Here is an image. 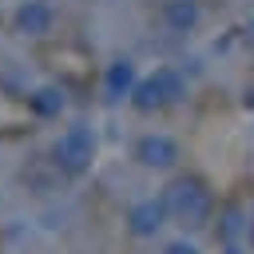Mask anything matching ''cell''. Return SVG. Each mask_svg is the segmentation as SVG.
Returning a JSON list of instances; mask_svg holds the SVG:
<instances>
[{
	"mask_svg": "<svg viewBox=\"0 0 254 254\" xmlns=\"http://www.w3.org/2000/svg\"><path fill=\"white\" fill-rule=\"evenodd\" d=\"M52 20H56V12H52L48 0H28V4L16 12V28L28 32V36H44V32H52Z\"/></svg>",
	"mask_w": 254,
	"mask_h": 254,
	"instance_id": "obj_3",
	"label": "cell"
},
{
	"mask_svg": "<svg viewBox=\"0 0 254 254\" xmlns=\"http://www.w3.org/2000/svg\"><path fill=\"white\" fill-rule=\"evenodd\" d=\"M198 0H167L163 4V24L171 28V32H190L194 24H198Z\"/></svg>",
	"mask_w": 254,
	"mask_h": 254,
	"instance_id": "obj_4",
	"label": "cell"
},
{
	"mask_svg": "<svg viewBox=\"0 0 254 254\" xmlns=\"http://www.w3.org/2000/svg\"><path fill=\"white\" fill-rule=\"evenodd\" d=\"M167 254H194V250H190V246H171Z\"/></svg>",
	"mask_w": 254,
	"mask_h": 254,
	"instance_id": "obj_8",
	"label": "cell"
},
{
	"mask_svg": "<svg viewBox=\"0 0 254 254\" xmlns=\"http://www.w3.org/2000/svg\"><path fill=\"white\" fill-rule=\"evenodd\" d=\"M131 83H135V67H131L127 60L111 64V71H107V95H123V91H135Z\"/></svg>",
	"mask_w": 254,
	"mask_h": 254,
	"instance_id": "obj_7",
	"label": "cell"
},
{
	"mask_svg": "<svg viewBox=\"0 0 254 254\" xmlns=\"http://www.w3.org/2000/svg\"><path fill=\"white\" fill-rule=\"evenodd\" d=\"M91 147H95V139H91L87 127H71V131L60 139V155H64L71 167H79L83 159H91Z\"/></svg>",
	"mask_w": 254,
	"mask_h": 254,
	"instance_id": "obj_5",
	"label": "cell"
},
{
	"mask_svg": "<svg viewBox=\"0 0 254 254\" xmlns=\"http://www.w3.org/2000/svg\"><path fill=\"white\" fill-rule=\"evenodd\" d=\"M250 242H254V222H250Z\"/></svg>",
	"mask_w": 254,
	"mask_h": 254,
	"instance_id": "obj_9",
	"label": "cell"
},
{
	"mask_svg": "<svg viewBox=\"0 0 254 254\" xmlns=\"http://www.w3.org/2000/svg\"><path fill=\"white\" fill-rule=\"evenodd\" d=\"M171 202H175V210L183 214V218H190V222H198L202 214H206V206H210V198H206V190L190 179H183V183H175V190H171Z\"/></svg>",
	"mask_w": 254,
	"mask_h": 254,
	"instance_id": "obj_2",
	"label": "cell"
},
{
	"mask_svg": "<svg viewBox=\"0 0 254 254\" xmlns=\"http://www.w3.org/2000/svg\"><path fill=\"white\" fill-rule=\"evenodd\" d=\"M139 159L151 163V167H167V163H175V143L167 135H147L139 143Z\"/></svg>",
	"mask_w": 254,
	"mask_h": 254,
	"instance_id": "obj_6",
	"label": "cell"
},
{
	"mask_svg": "<svg viewBox=\"0 0 254 254\" xmlns=\"http://www.w3.org/2000/svg\"><path fill=\"white\" fill-rule=\"evenodd\" d=\"M187 95V83L175 67H159L155 75H147L143 83H135V107L139 111H151V107H163V103H175Z\"/></svg>",
	"mask_w": 254,
	"mask_h": 254,
	"instance_id": "obj_1",
	"label": "cell"
}]
</instances>
